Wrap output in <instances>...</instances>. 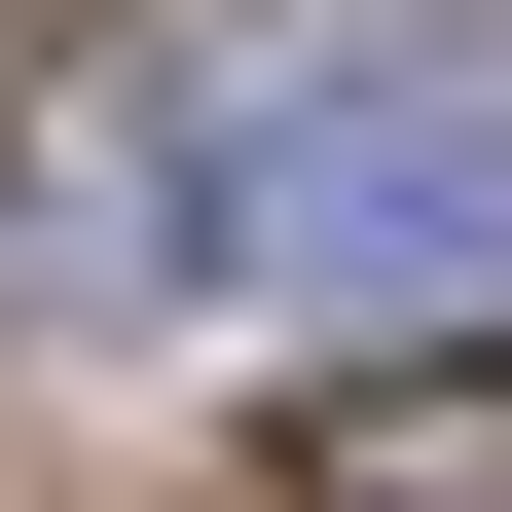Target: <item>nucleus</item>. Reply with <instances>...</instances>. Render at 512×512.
Here are the masks:
<instances>
[{
  "label": "nucleus",
  "mask_w": 512,
  "mask_h": 512,
  "mask_svg": "<svg viewBox=\"0 0 512 512\" xmlns=\"http://www.w3.org/2000/svg\"><path fill=\"white\" fill-rule=\"evenodd\" d=\"M293 512H512V366H330L293 403Z\"/></svg>",
  "instance_id": "f03ea898"
},
{
  "label": "nucleus",
  "mask_w": 512,
  "mask_h": 512,
  "mask_svg": "<svg viewBox=\"0 0 512 512\" xmlns=\"http://www.w3.org/2000/svg\"><path fill=\"white\" fill-rule=\"evenodd\" d=\"M183 293H330L366 366H476V293H512V74H256L183 147Z\"/></svg>",
  "instance_id": "f257e3e1"
}]
</instances>
